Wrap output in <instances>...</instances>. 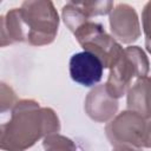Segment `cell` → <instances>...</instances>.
Instances as JSON below:
<instances>
[{"instance_id": "5b68a950", "label": "cell", "mask_w": 151, "mask_h": 151, "mask_svg": "<svg viewBox=\"0 0 151 151\" xmlns=\"http://www.w3.org/2000/svg\"><path fill=\"white\" fill-rule=\"evenodd\" d=\"M73 33L84 51L94 54L101 61L104 68H110L123 51V47L105 32L103 25L99 22L88 20Z\"/></svg>"}, {"instance_id": "7c38bea8", "label": "cell", "mask_w": 151, "mask_h": 151, "mask_svg": "<svg viewBox=\"0 0 151 151\" xmlns=\"http://www.w3.org/2000/svg\"><path fill=\"white\" fill-rule=\"evenodd\" d=\"M80 6L85 14L91 18L93 15H105L113 8L112 1H94V2H80Z\"/></svg>"}, {"instance_id": "3957f363", "label": "cell", "mask_w": 151, "mask_h": 151, "mask_svg": "<svg viewBox=\"0 0 151 151\" xmlns=\"http://www.w3.org/2000/svg\"><path fill=\"white\" fill-rule=\"evenodd\" d=\"M149 60L138 46L123 48L120 55L110 67L105 86L106 92L114 99L120 98L140 78L147 77Z\"/></svg>"}, {"instance_id": "9c48e42d", "label": "cell", "mask_w": 151, "mask_h": 151, "mask_svg": "<svg viewBox=\"0 0 151 151\" xmlns=\"http://www.w3.org/2000/svg\"><path fill=\"white\" fill-rule=\"evenodd\" d=\"M149 77L138 79L127 91V107L142 114L145 118H150L149 105Z\"/></svg>"}, {"instance_id": "9a60e30c", "label": "cell", "mask_w": 151, "mask_h": 151, "mask_svg": "<svg viewBox=\"0 0 151 151\" xmlns=\"http://www.w3.org/2000/svg\"><path fill=\"white\" fill-rule=\"evenodd\" d=\"M112 151H139L137 147L126 146V145H114Z\"/></svg>"}, {"instance_id": "7a4b0ae2", "label": "cell", "mask_w": 151, "mask_h": 151, "mask_svg": "<svg viewBox=\"0 0 151 151\" xmlns=\"http://www.w3.org/2000/svg\"><path fill=\"white\" fill-rule=\"evenodd\" d=\"M5 22L12 42L44 46L55 39L59 17L51 1H25L20 8L7 12Z\"/></svg>"}, {"instance_id": "30bf717a", "label": "cell", "mask_w": 151, "mask_h": 151, "mask_svg": "<svg viewBox=\"0 0 151 151\" xmlns=\"http://www.w3.org/2000/svg\"><path fill=\"white\" fill-rule=\"evenodd\" d=\"M63 19L71 32H74L80 25L88 21L90 18L83 11L80 2H68L63 7Z\"/></svg>"}, {"instance_id": "5bb4252c", "label": "cell", "mask_w": 151, "mask_h": 151, "mask_svg": "<svg viewBox=\"0 0 151 151\" xmlns=\"http://www.w3.org/2000/svg\"><path fill=\"white\" fill-rule=\"evenodd\" d=\"M12 44L8 33H7V28H6V22H5V18L0 15V47L7 46Z\"/></svg>"}, {"instance_id": "ba28073f", "label": "cell", "mask_w": 151, "mask_h": 151, "mask_svg": "<svg viewBox=\"0 0 151 151\" xmlns=\"http://www.w3.org/2000/svg\"><path fill=\"white\" fill-rule=\"evenodd\" d=\"M117 110V99L112 98L106 92L104 85L96 86L86 97L85 111L91 119L98 123H105L113 118Z\"/></svg>"}, {"instance_id": "277c9868", "label": "cell", "mask_w": 151, "mask_h": 151, "mask_svg": "<svg viewBox=\"0 0 151 151\" xmlns=\"http://www.w3.org/2000/svg\"><path fill=\"white\" fill-rule=\"evenodd\" d=\"M106 136L113 145H126L137 149L149 147V119L134 111H124L107 124Z\"/></svg>"}, {"instance_id": "8fae6325", "label": "cell", "mask_w": 151, "mask_h": 151, "mask_svg": "<svg viewBox=\"0 0 151 151\" xmlns=\"http://www.w3.org/2000/svg\"><path fill=\"white\" fill-rule=\"evenodd\" d=\"M42 146L45 151H77L76 144L67 137L53 133L44 138Z\"/></svg>"}, {"instance_id": "52a82bcc", "label": "cell", "mask_w": 151, "mask_h": 151, "mask_svg": "<svg viewBox=\"0 0 151 151\" xmlns=\"http://www.w3.org/2000/svg\"><path fill=\"white\" fill-rule=\"evenodd\" d=\"M104 66L92 53L83 51L70 59V76L73 81L83 86H94L101 80Z\"/></svg>"}, {"instance_id": "6da1fadb", "label": "cell", "mask_w": 151, "mask_h": 151, "mask_svg": "<svg viewBox=\"0 0 151 151\" xmlns=\"http://www.w3.org/2000/svg\"><path fill=\"white\" fill-rule=\"evenodd\" d=\"M60 122L50 107L33 99H22L12 107L11 120L0 125V150L25 151L40 138L58 133Z\"/></svg>"}, {"instance_id": "8992f818", "label": "cell", "mask_w": 151, "mask_h": 151, "mask_svg": "<svg viewBox=\"0 0 151 151\" xmlns=\"http://www.w3.org/2000/svg\"><path fill=\"white\" fill-rule=\"evenodd\" d=\"M110 26L113 37L124 44H131L140 37L137 13L127 4H118L111 9Z\"/></svg>"}, {"instance_id": "4fadbf2b", "label": "cell", "mask_w": 151, "mask_h": 151, "mask_svg": "<svg viewBox=\"0 0 151 151\" xmlns=\"http://www.w3.org/2000/svg\"><path fill=\"white\" fill-rule=\"evenodd\" d=\"M17 103V96L13 88L0 81V113L8 111Z\"/></svg>"}]
</instances>
